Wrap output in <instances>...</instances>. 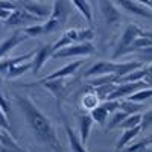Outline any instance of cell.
Returning a JSON list of instances; mask_svg holds the SVG:
<instances>
[{
  "label": "cell",
  "instance_id": "cell-27",
  "mask_svg": "<svg viewBox=\"0 0 152 152\" xmlns=\"http://www.w3.org/2000/svg\"><path fill=\"white\" fill-rule=\"evenodd\" d=\"M0 110H2V113L5 114L6 117H9V104H8V100L3 97V94H2V91H0Z\"/></svg>",
  "mask_w": 152,
  "mask_h": 152
},
{
  "label": "cell",
  "instance_id": "cell-9",
  "mask_svg": "<svg viewBox=\"0 0 152 152\" xmlns=\"http://www.w3.org/2000/svg\"><path fill=\"white\" fill-rule=\"evenodd\" d=\"M99 6L102 9L104 18L108 24H113V26H117V24L122 21V15L119 9L116 8V3H110V2H99Z\"/></svg>",
  "mask_w": 152,
  "mask_h": 152
},
{
  "label": "cell",
  "instance_id": "cell-5",
  "mask_svg": "<svg viewBox=\"0 0 152 152\" xmlns=\"http://www.w3.org/2000/svg\"><path fill=\"white\" fill-rule=\"evenodd\" d=\"M149 85L145 82V81H138V82H128V84H119L116 85L114 91L111 94H108L107 100H119L122 97H126L128 99L129 96H132L134 93L143 90V88H148Z\"/></svg>",
  "mask_w": 152,
  "mask_h": 152
},
{
  "label": "cell",
  "instance_id": "cell-25",
  "mask_svg": "<svg viewBox=\"0 0 152 152\" xmlns=\"http://www.w3.org/2000/svg\"><path fill=\"white\" fill-rule=\"evenodd\" d=\"M23 32L28 37H40V35H43V24H32V26L24 28Z\"/></svg>",
  "mask_w": 152,
  "mask_h": 152
},
{
  "label": "cell",
  "instance_id": "cell-22",
  "mask_svg": "<svg viewBox=\"0 0 152 152\" xmlns=\"http://www.w3.org/2000/svg\"><path fill=\"white\" fill-rule=\"evenodd\" d=\"M148 97H152V88H143V90H140V91L134 93L132 96H129L128 100L135 104V102H140V100H145Z\"/></svg>",
  "mask_w": 152,
  "mask_h": 152
},
{
  "label": "cell",
  "instance_id": "cell-15",
  "mask_svg": "<svg viewBox=\"0 0 152 152\" xmlns=\"http://www.w3.org/2000/svg\"><path fill=\"white\" fill-rule=\"evenodd\" d=\"M140 132H142V126H140V125L135 126V128H131V129H125V132L122 134V137L119 138V142H117V145H116V151H117V152L123 151L125 146L128 145L137 134H140Z\"/></svg>",
  "mask_w": 152,
  "mask_h": 152
},
{
  "label": "cell",
  "instance_id": "cell-3",
  "mask_svg": "<svg viewBox=\"0 0 152 152\" xmlns=\"http://www.w3.org/2000/svg\"><path fill=\"white\" fill-rule=\"evenodd\" d=\"M94 37L93 29H69L67 32H64L59 40L52 44V52H58V50L69 47L72 44H78V43H88ZM52 53V55H53Z\"/></svg>",
  "mask_w": 152,
  "mask_h": 152
},
{
  "label": "cell",
  "instance_id": "cell-8",
  "mask_svg": "<svg viewBox=\"0 0 152 152\" xmlns=\"http://www.w3.org/2000/svg\"><path fill=\"white\" fill-rule=\"evenodd\" d=\"M82 64H84V61H76V62H72V64H67V66H64L62 69H59V70L53 72L52 75L46 76L44 79L38 81V82H35V84H29V85H26V87H32V85H41V84H44V82H47V81H53V79H64V78H67V76L73 75V73H75L76 70H78Z\"/></svg>",
  "mask_w": 152,
  "mask_h": 152
},
{
  "label": "cell",
  "instance_id": "cell-16",
  "mask_svg": "<svg viewBox=\"0 0 152 152\" xmlns=\"http://www.w3.org/2000/svg\"><path fill=\"white\" fill-rule=\"evenodd\" d=\"M81 143L85 145V142L88 140L90 137V131H91V126H93V119L90 114H82L81 119Z\"/></svg>",
  "mask_w": 152,
  "mask_h": 152
},
{
  "label": "cell",
  "instance_id": "cell-2",
  "mask_svg": "<svg viewBox=\"0 0 152 152\" xmlns=\"http://www.w3.org/2000/svg\"><path fill=\"white\" fill-rule=\"evenodd\" d=\"M140 67H143V62L140 61L123 62V64H116V62H110V61H99L93 67L88 69L84 76L85 78H91V76H100V75H116L120 79Z\"/></svg>",
  "mask_w": 152,
  "mask_h": 152
},
{
  "label": "cell",
  "instance_id": "cell-24",
  "mask_svg": "<svg viewBox=\"0 0 152 152\" xmlns=\"http://www.w3.org/2000/svg\"><path fill=\"white\" fill-rule=\"evenodd\" d=\"M97 102H99V99L96 93H88L84 96V105L87 110H94L97 107Z\"/></svg>",
  "mask_w": 152,
  "mask_h": 152
},
{
  "label": "cell",
  "instance_id": "cell-6",
  "mask_svg": "<svg viewBox=\"0 0 152 152\" xmlns=\"http://www.w3.org/2000/svg\"><path fill=\"white\" fill-rule=\"evenodd\" d=\"M142 34H143V31L138 28V26H135V24H129V26L125 29V32H123V35H122V40H120V43H119V46H117V49H116V52H114L113 58L116 59V58H119L120 55H123L125 50L128 49V47L132 44V41L135 40L137 37H140Z\"/></svg>",
  "mask_w": 152,
  "mask_h": 152
},
{
  "label": "cell",
  "instance_id": "cell-19",
  "mask_svg": "<svg viewBox=\"0 0 152 152\" xmlns=\"http://www.w3.org/2000/svg\"><path fill=\"white\" fill-rule=\"evenodd\" d=\"M142 123V114H131V116L126 117L120 125H119V128L120 129H131V128H135V126H138Z\"/></svg>",
  "mask_w": 152,
  "mask_h": 152
},
{
  "label": "cell",
  "instance_id": "cell-1",
  "mask_svg": "<svg viewBox=\"0 0 152 152\" xmlns=\"http://www.w3.org/2000/svg\"><path fill=\"white\" fill-rule=\"evenodd\" d=\"M14 99H15L17 105L20 107L21 113L24 114V117H26L34 135L38 138V142H41L44 146L50 148L55 152H62L59 138H58V135H56V132L53 129L52 123H50V120L44 116L40 110H38V107H35V104L28 96L15 93Z\"/></svg>",
  "mask_w": 152,
  "mask_h": 152
},
{
  "label": "cell",
  "instance_id": "cell-13",
  "mask_svg": "<svg viewBox=\"0 0 152 152\" xmlns=\"http://www.w3.org/2000/svg\"><path fill=\"white\" fill-rule=\"evenodd\" d=\"M31 21H38V17L29 14L28 11L15 9L14 12H11L9 18L6 20V24L8 26H12V24H26V23H31Z\"/></svg>",
  "mask_w": 152,
  "mask_h": 152
},
{
  "label": "cell",
  "instance_id": "cell-17",
  "mask_svg": "<svg viewBox=\"0 0 152 152\" xmlns=\"http://www.w3.org/2000/svg\"><path fill=\"white\" fill-rule=\"evenodd\" d=\"M66 132H67V137H69V140H70V145H72V149L75 152H88L85 149V146L81 143V140L78 138V135L75 134V131L72 129V126L69 123H66Z\"/></svg>",
  "mask_w": 152,
  "mask_h": 152
},
{
  "label": "cell",
  "instance_id": "cell-20",
  "mask_svg": "<svg viewBox=\"0 0 152 152\" xmlns=\"http://www.w3.org/2000/svg\"><path fill=\"white\" fill-rule=\"evenodd\" d=\"M73 6H76L82 15L87 18L88 24H93V12H91V3H87V2H73Z\"/></svg>",
  "mask_w": 152,
  "mask_h": 152
},
{
  "label": "cell",
  "instance_id": "cell-7",
  "mask_svg": "<svg viewBox=\"0 0 152 152\" xmlns=\"http://www.w3.org/2000/svg\"><path fill=\"white\" fill-rule=\"evenodd\" d=\"M93 52H94V47L91 43H78V44H72L69 47L58 50L50 58H69L73 55H91Z\"/></svg>",
  "mask_w": 152,
  "mask_h": 152
},
{
  "label": "cell",
  "instance_id": "cell-26",
  "mask_svg": "<svg viewBox=\"0 0 152 152\" xmlns=\"http://www.w3.org/2000/svg\"><path fill=\"white\" fill-rule=\"evenodd\" d=\"M140 126H142V131H146L149 126H152V110L146 111L143 116H142V123H140Z\"/></svg>",
  "mask_w": 152,
  "mask_h": 152
},
{
  "label": "cell",
  "instance_id": "cell-18",
  "mask_svg": "<svg viewBox=\"0 0 152 152\" xmlns=\"http://www.w3.org/2000/svg\"><path fill=\"white\" fill-rule=\"evenodd\" d=\"M32 67H34V62H32V61L17 64V66H14V67L9 69V72L6 73V78H17V76H20V75H23V73L32 70Z\"/></svg>",
  "mask_w": 152,
  "mask_h": 152
},
{
  "label": "cell",
  "instance_id": "cell-12",
  "mask_svg": "<svg viewBox=\"0 0 152 152\" xmlns=\"http://www.w3.org/2000/svg\"><path fill=\"white\" fill-rule=\"evenodd\" d=\"M37 52H38V49H34L32 52H29V53H26V55H21V56H18V58H12V59L2 61V62H0V73L6 75L11 67H14V66H17V64H21V62L34 61V56L37 55Z\"/></svg>",
  "mask_w": 152,
  "mask_h": 152
},
{
  "label": "cell",
  "instance_id": "cell-28",
  "mask_svg": "<svg viewBox=\"0 0 152 152\" xmlns=\"http://www.w3.org/2000/svg\"><path fill=\"white\" fill-rule=\"evenodd\" d=\"M0 128H5V129H9V123H8V117L2 113L0 110Z\"/></svg>",
  "mask_w": 152,
  "mask_h": 152
},
{
  "label": "cell",
  "instance_id": "cell-23",
  "mask_svg": "<svg viewBox=\"0 0 152 152\" xmlns=\"http://www.w3.org/2000/svg\"><path fill=\"white\" fill-rule=\"evenodd\" d=\"M128 116H129V114L126 113V111H119L116 116L113 117V120L110 122V125L107 126V129H114V128H117V126H119L126 117H128Z\"/></svg>",
  "mask_w": 152,
  "mask_h": 152
},
{
  "label": "cell",
  "instance_id": "cell-10",
  "mask_svg": "<svg viewBox=\"0 0 152 152\" xmlns=\"http://www.w3.org/2000/svg\"><path fill=\"white\" fill-rule=\"evenodd\" d=\"M116 5L125 8L126 11H129L131 14H137L140 17L152 20V9H149L145 3H140V2H119Z\"/></svg>",
  "mask_w": 152,
  "mask_h": 152
},
{
  "label": "cell",
  "instance_id": "cell-29",
  "mask_svg": "<svg viewBox=\"0 0 152 152\" xmlns=\"http://www.w3.org/2000/svg\"><path fill=\"white\" fill-rule=\"evenodd\" d=\"M9 15H11V12L0 9V18H5V20H8V18H9Z\"/></svg>",
  "mask_w": 152,
  "mask_h": 152
},
{
  "label": "cell",
  "instance_id": "cell-11",
  "mask_svg": "<svg viewBox=\"0 0 152 152\" xmlns=\"http://www.w3.org/2000/svg\"><path fill=\"white\" fill-rule=\"evenodd\" d=\"M28 38L29 37L24 34V32H15V34H12L11 37H8L6 40L0 44V58H2L5 53H8L11 49H14L15 46H18L24 40H28Z\"/></svg>",
  "mask_w": 152,
  "mask_h": 152
},
{
  "label": "cell",
  "instance_id": "cell-14",
  "mask_svg": "<svg viewBox=\"0 0 152 152\" xmlns=\"http://www.w3.org/2000/svg\"><path fill=\"white\" fill-rule=\"evenodd\" d=\"M52 46H49V44H46V46H43L41 49H38V52H37V55H35V58H34V67H32V72L34 73H38L41 70V67L44 66V62L52 56Z\"/></svg>",
  "mask_w": 152,
  "mask_h": 152
},
{
  "label": "cell",
  "instance_id": "cell-4",
  "mask_svg": "<svg viewBox=\"0 0 152 152\" xmlns=\"http://www.w3.org/2000/svg\"><path fill=\"white\" fill-rule=\"evenodd\" d=\"M67 6L69 5L64 3V2H55L53 3V9H52V12H50V17H49L47 23L43 24V34L53 32L66 23L67 14H69Z\"/></svg>",
  "mask_w": 152,
  "mask_h": 152
},
{
  "label": "cell",
  "instance_id": "cell-21",
  "mask_svg": "<svg viewBox=\"0 0 152 152\" xmlns=\"http://www.w3.org/2000/svg\"><path fill=\"white\" fill-rule=\"evenodd\" d=\"M90 116H91V119H93L94 122H97V123H100V125H104L105 120H107V116H108V111H107L102 105H97L94 110H91Z\"/></svg>",
  "mask_w": 152,
  "mask_h": 152
}]
</instances>
